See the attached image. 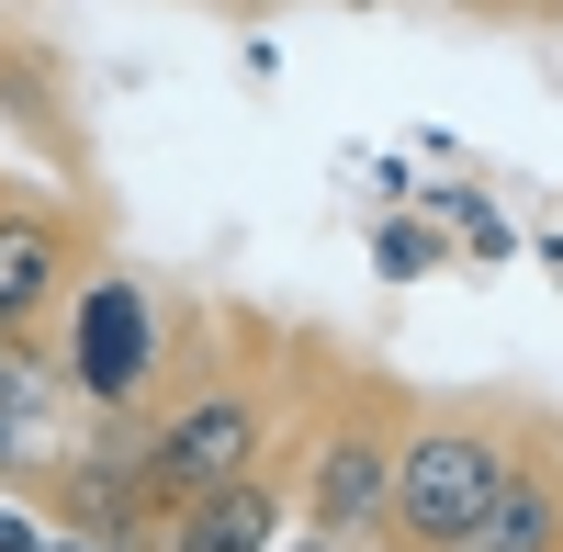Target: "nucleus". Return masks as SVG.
<instances>
[{
    "label": "nucleus",
    "mask_w": 563,
    "mask_h": 552,
    "mask_svg": "<svg viewBox=\"0 0 563 552\" xmlns=\"http://www.w3.org/2000/svg\"><path fill=\"white\" fill-rule=\"evenodd\" d=\"M305 384H316V339L260 328V316H238V339H214V328L169 339V384L124 418L135 474H147V508L169 519L180 496L282 463V440H294V395H305Z\"/></svg>",
    "instance_id": "obj_1"
},
{
    "label": "nucleus",
    "mask_w": 563,
    "mask_h": 552,
    "mask_svg": "<svg viewBox=\"0 0 563 552\" xmlns=\"http://www.w3.org/2000/svg\"><path fill=\"white\" fill-rule=\"evenodd\" d=\"M541 440L552 429L519 418V406H496V395H451V406H417L406 395L395 474H384V541L395 552H451L507 496V474H519Z\"/></svg>",
    "instance_id": "obj_2"
},
{
    "label": "nucleus",
    "mask_w": 563,
    "mask_h": 552,
    "mask_svg": "<svg viewBox=\"0 0 563 552\" xmlns=\"http://www.w3.org/2000/svg\"><path fill=\"white\" fill-rule=\"evenodd\" d=\"M316 406L282 440V474H294V530L327 541H384V474H395V429H406V395L372 384L361 361L327 350L316 361Z\"/></svg>",
    "instance_id": "obj_3"
},
{
    "label": "nucleus",
    "mask_w": 563,
    "mask_h": 552,
    "mask_svg": "<svg viewBox=\"0 0 563 552\" xmlns=\"http://www.w3.org/2000/svg\"><path fill=\"white\" fill-rule=\"evenodd\" d=\"M169 339H180V316L135 283L124 260H102V271L68 294V316H57L68 406H79V418H135V406L169 384Z\"/></svg>",
    "instance_id": "obj_4"
},
{
    "label": "nucleus",
    "mask_w": 563,
    "mask_h": 552,
    "mask_svg": "<svg viewBox=\"0 0 563 552\" xmlns=\"http://www.w3.org/2000/svg\"><path fill=\"white\" fill-rule=\"evenodd\" d=\"M90 271H102V214L79 192H0V339H57Z\"/></svg>",
    "instance_id": "obj_5"
},
{
    "label": "nucleus",
    "mask_w": 563,
    "mask_h": 552,
    "mask_svg": "<svg viewBox=\"0 0 563 552\" xmlns=\"http://www.w3.org/2000/svg\"><path fill=\"white\" fill-rule=\"evenodd\" d=\"M282 530H294V474L260 463V474H238V485L180 496L147 552H282Z\"/></svg>",
    "instance_id": "obj_6"
},
{
    "label": "nucleus",
    "mask_w": 563,
    "mask_h": 552,
    "mask_svg": "<svg viewBox=\"0 0 563 552\" xmlns=\"http://www.w3.org/2000/svg\"><path fill=\"white\" fill-rule=\"evenodd\" d=\"M68 418V373H57V339H0V485L34 496V451L57 440Z\"/></svg>",
    "instance_id": "obj_7"
},
{
    "label": "nucleus",
    "mask_w": 563,
    "mask_h": 552,
    "mask_svg": "<svg viewBox=\"0 0 563 552\" xmlns=\"http://www.w3.org/2000/svg\"><path fill=\"white\" fill-rule=\"evenodd\" d=\"M451 552H563V429L530 451L519 474H507V496L462 530Z\"/></svg>",
    "instance_id": "obj_8"
},
{
    "label": "nucleus",
    "mask_w": 563,
    "mask_h": 552,
    "mask_svg": "<svg viewBox=\"0 0 563 552\" xmlns=\"http://www.w3.org/2000/svg\"><path fill=\"white\" fill-rule=\"evenodd\" d=\"M372 271H384V283H429V271H451V238L429 214H384L372 225Z\"/></svg>",
    "instance_id": "obj_9"
},
{
    "label": "nucleus",
    "mask_w": 563,
    "mask_h": 552,
    "mask_svg": "<svg viewBox=\"0 0 563 552\" xmlns=\"http://www.w3.org/2000/svg\"><path fill=\"white\" fill-rule=\"evenodd\" d=\"M507 249H519V225H507V214H496V203H485V214H474V225H462V260H507Z\"/></svg>",
    "instance_id": "obj_10"
},
{
    "label": "nucleus",
    "mask_w": 563,
    "mask_h": 552,
    "mask_svg": "<svg viewBox=\"0 0 563 552\" xmlns=\"http://www.w3.org/2000/svg\"><path fill=\"white\" fill-rule=\"evenodd\" d=\"M0 552H45V519L34 508H0Z\"/></svg>",
    "instance_id": "obj_11"
},
{
    "label": "nucleus",
    "mask_w": 563,
    "mask_h": 552,
    "mask_svg": "<svg viewBox=\"0 0 563 552\" xmlns=\"http://www.w3.org/2000/svg\"><path fill=\"white\" fill-rule=\"evenodd\" d=\"M282 552H372V541H327V530H282Z\"/></svg>",
    "instance_id": "obj_12"
},
{
    "label": "nucleus",
    "mask_w": 563,
    "mask_h": 552,
    "mask_svg": "<svg viewBox=\"0 0 563 552\" xmlns=\"http://www.w3.org/2000/svg\"><path fill=\"white\" fill-rule=\"evenodd\" d=\"M462 12H563V0H462Z\"/></svg>",
    "instance_id": "obj_13"
},
{
    "label": "nucleus",
    "mask_w": 563,
    "mask_h": 552,
    "mask_svg": "<svg viewBox=\"0 0 563 552\" xmlns=\"http://www.w3.org/2000/svg\"><path fill=\"white\" fill-rule=\"evenodd\" d=\"M45 552H90V541H68V530H45Z\"/></svg>",
    "instance_id": "obj_14"
},
{
    "label": "nucleus",
    "mask_w": 563,
    "mask_h": 552,
    "mask_svg": "<svg viewBox=\"0 0 563 552\" xmlns=\"http://www.w3.org/2000/svg\"><path fill=\"white\" fill-rule=\"evenodd\" d=\"M372 552H395V541H372Z\"/></svg>",
    "instance_id": "obj_15"
}]
</instances>
